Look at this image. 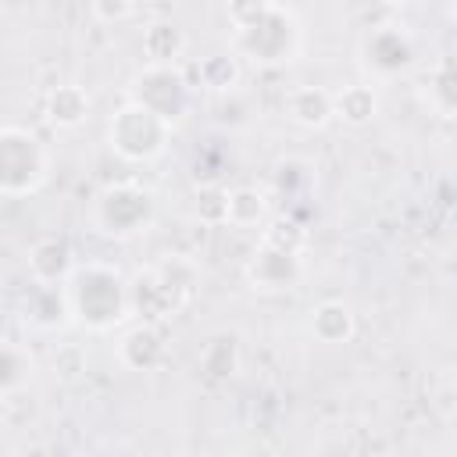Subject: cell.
<instances>
[{"instance_id":"obj_6","label":"cell","mask_w":457,"mask_h":457,"mask_svg":"<svg viewBox=\"0 0 457 457\" xmlns=\"http://www.w3.org/2000/svg\"><path fill=\"white\" fill-rule=\"evenodd\" d=\"M243 275H246V282H250L257 293H286V289H293V286L303 278V257L261 243V246L246 257Z\"/></svg>"},{"instance_id":"obj_22","label":"cell","mask_w":457,"mask_h":457,"mask_svg":"<svg viewBox=\"0 0 457 457\" xmlns=\"http://www.w3.org/2000/svg\"><path fill=\"white\" fill-rule=\"evenodd\" d=\"M196 218L207 225H228V189L204 186L196 193Z\"/></svg>"},{"instance_id":"obj_14","label":"cell","mask_w":457,"mask_h":457,"mask_svg":"<svg viewBox=\"0 0 457 457\" xmlns=\"http://www.w3.org/2000/svg\"><path fill=\"white\" fill-rule=\"evenodd\" d=\"M311 332L314 339L321 343H346L353 339L357 332V314L350 303L343 300H321L314 311H311Z\"/></svg>"},{"instance_id":"obj_19","label":"cell","mask_w":457,"mask_h":457,"mask_svg":"<svg viewBox=\"0 0 457 457\" xmlns=\"http://www.w3.org/2000/svg\"><path fill=\"white\" fill-rule=\"evenodd\" d=\"M196 71H200V82H204L207 89H214V93H232L236 82H239V57H236V50H232V54H211V57H204V61L196 64Z\"/></svg>"},{"instance_id":"obj_4","label":"cell","mask_w":457,"mask_h":457,"mask_svg":"<svg viewBox=\"0 0 457 457\" xmlns=\"http://www.w3.org/2000/svg\"><path fill=\"white\" fill-rule=\"evenodd\" d=\"M171 129L175 125L168 118H161L157 111H150L139 100H129V104H121L111 114V121H107V143L125 161H154V157H161L168 150Z\"/></svg>"},{"instance_id":"obj_13","label":"cell","mask_w":457,"mask_h":457,"mask_svg":"<svg viewBox=\"0 0 457 457\" xmlns=\"http://www.w3.org/2000/svg\"><path fill=\"white\" fill-rule=\"evenodd\" d=\"M89 107H93V100H89L86 86H79V82H61L43 100V114L54 129H79L89 118Z\"/></svg>"},{"instance_id":"obj_9","label":"cell","mask_w":457,"mask_h":457,"mask_svg":"<svg viewBox=\"0 0 457 457\" xmlns=\"http://www.w3.org/2000/svg\"><path fill=\"white\" fill-rule=\"evenodd\" d=\"M161 96H168V111H171V125H175L189 111V82L175 68H154V64H146L136 75V96L132 100H139V104H146L150 111L161 114V104H164Z\"/></svg>"},{"instance_id":"obj_18","label":"cell","mask_w":457,"mask_h":457,"mask_svg":"<svg viewBox=\"0 0 457 457\" xmlns=\"http://www.w3.org/2000/svg\"><path fill=\"white\" fill-rule=\"evenodd\" d=\"M0 382H4V393L0 396H11V393H21L29 389V378H32V353L29 346H21L18 339H7L4 343V364H0Z\"/></svg>"},{"instance_id":"obj_10","label":"cell","mask_w":457,"mask_h":457,"mask_svg":"<svg viewBox=\"0 0 457 457\" xmlns=\"http://www.w3.org/2000/svg\"><path fill=\"white\" fill-rule=\"evenodd\" d=\"M29 278L36 286H57L64 289V282L71 278V271L79 268L75 264V253H71V243L64 236H43L29 246Z\"/></svg>"},{"instance_id":"obj_17","label":"cell","mask_w":457,"mask_h":457,"mask_svg":"<svg viewBox=\"0 0 457 457\" xmlns=\"http://www.w3.org/2000/svg\"><path fill=\"white\" fill-rule=\"evenodd\" d=\"M375 114H378V93H375L371 86L350 82V86H343V89L336 93V118H339V121L361 129V125H368Z\"/></svg>"},{"instance_id":"obj_20","label":"cell","mask_w":457,"mask_h":457,"mask_svg":"<svg viewBox=\"0 0 457 457\" xmlns=\"http://www.w3.org/2000/svg\"><path fill=\"white\" fill-rule=\"evenodd\" d=\"M261 243H268V246H275V250H286V253L303 257V250H307L311 236H307V228H303V225H296L293 218H271V221L261 228Z\"/></svg>"},{"instance_id":"obj_3","label":"cell","mask_w":457,"mask_h":457,"mask_svg":"<svg viewBox=\"0 0 457 457\" xmlns=\"http://www.w3.org/2000/svg\"><path fill=\"white\" fill-rule=\"evenodd\" d=\"M50 146L39 139V132L25 125H4L0 129V193L7 200L32 196L50 182Z\"/></svg>"},{"instance_id":"obj_16","label":"cell","mask_w":457,"mask_h":457,"mask_svg":"<svg viewBox=\"0 0 457 457\" xmlns=\"http://www.w3.org/2000/svg\"><path fill=\"white\" fill-rule=\"evenodd\" d=\"M271 221V200L257 186L228 189V225L232 228H264Z\"/></svg>"},{"instance_id":"obj_2","label":"cell","mask_w":457,"mask_h":457,"mask_svg":"<svg viewBox=\"0 0 457 457\" xmlns=\"http://www.w3.org/2000/svg\"><path fill=\"white\" fill-rule=\"evenodd\" d=\"M64 296H68L71 321H82L86 328H96V332L114 328L132 311L129 282L111 264H100V261L79 264L64 282Z\"/></svg>"},{"instance_id":"obj_7","label":"cell","mask_w":457,"mask_h":457,"mask_svg":"<svg viewBox=\"0 0 457 457\" xmlns=\"http://www.w3.org/2000/svg\"><path fill=\"white\" fill-rule=\"evenodd\" d=\"M129 289H132V311H136L139 318H146L150 325L164 321L168 314H175L179 307L189 303V300L171 286V278L161 271V264L139 271V275L129 282Z\"/></svg>"},{"instance_id":"obj_25","label":"cell","mask_w":457,"mask_h":457,"mask_svg":"<svg viewBox=\"0 0 457 457\" xmlns=\"http://www.w3.org/2000/svg\"><path fill=\"white\" fill-rule=\"evenodd\" d=\"M193 457H196V453H193Z\"/></svg>"},{"instance_id":"obj_23","label":"cell","mask_w":457,"mask_h":457,"mask_svg":"<svg viewBox=\"0 0 457 457\" xmlns=\"http://www.w3.org/2000/svg\"><path fill=\"white\" fill-rule=\"evenodd\" d=\"M89 14L96 18V21H104V25H121V21H132V18H139L143 14V7L139 4H107V0H96V4H89Z\"/></svg>"},{"instance_id":"obj_8","label":"cell","mask_w":457,"mask_h":457,"mask_svg":"<svg viewBox=\"0 0 457 457\" xmlns=\"http://www.w3.org/2000/svg\"><path fill=\"white\" fill-rule=\"evenodd\" d=\"M361 54H364V64H368L375 75H382V79L400 75V71H407V68L414 64V43H411V36H407L403 29H396V25H378V29H371V32L364 36V43H361Z\"/></svg>"},{"instance_id":"obj_21","label":"cell","mask_w":457,"mask_h":457,"mask_svg":"<svg viewBox=\"0 0 457 457\" xmlns=\"http://www.w3.org/2000/svg\"><path fill=\"white\" fill-rule=\"evenodd\" d=\"M200 364H204V371L214 375V378L232 375L236 364H239V346H236V339H232V336H218V339H211L207 350H204V357H200Z\"/></svg>"},{"instance_id":"obj_5","label":"cell","mask_w":457,"mask_h":457,"mask_svg":"<svg viewBox=\"0 0 457 457\" xmlns=\"http://www.w3.org/2000/svg\"><path fill=\"white\" fill-rule=\"evenodd\" d=\"M154 218V196L132 182H118L96 193L93 200V228L114 239H129L143 232Z\"/></svg>"},{"instance_id":"obj_11","label":"cell","mask_w":457,"mask_h":457,"mask_svg":"<svg viewBox=\"0 0 457 457\" xmlns=\"http://www.w3.org/2000/svg\"><path fill=\"white\" fill-rule=\"evenodd\" d=\"M118 357L125 368L132 371H154L164 357H168V343L161 336V325H150V321H139L132 325L121 339H118Z\"/></svg>"},{"instance_id":"obj_1","label":"cell","mask_w":457,"mask_h":457,"mask_svg":"<svg viewBox=\"0 0 457 457\" xmlns=\"http://www.w3.org/2000/svg\"><path fill=\"white\" fill-rule=\"evenodd\" d=\"M228 21L236 29V57L253 64H286L300 50V21L275 4H232Z\"/></svg>"},{"instance_id":"obj_12","label":"cell","mask_w":457,"mask_h":457,"mask_svg":"<svg viewBox=\"0 0 457 457\" xmlns=\"http://www.w3.org/2000/svg\"><path fill=\"white\" fill-rule=\"evenodd\" d=\"M286 114L300 129H325L336 118V93L321 86H293L286 93Z\"/></svg>"},{"instance_id":"obj_15","label":"cell","mask_w":457,"mask_h":457,"mask_svg":"<svg viewBox=\"0 0 457 457\" xmlns=\"http://www.w3.org/2000/svg\"><path fill=\"white\" fill-rule=\"evenodd\" d=\"M143 54L154 68H171L186 50V32L175 21H150L143 29Z\"/></svg>"},{"instance_id":"obj_24","label":"cell","mask_w":457,"mask_h":457,"mask_svg":"<svg viewBox=\"0 0 457 457\" xmlns=\"http://www.w3.org/2000/svg\"><path fill=\"white\" fill-rule=\"evenodd\" d=\"M450 14H453V18H457V7H453V11H450Z\"/></svg>"}]
</instances>
